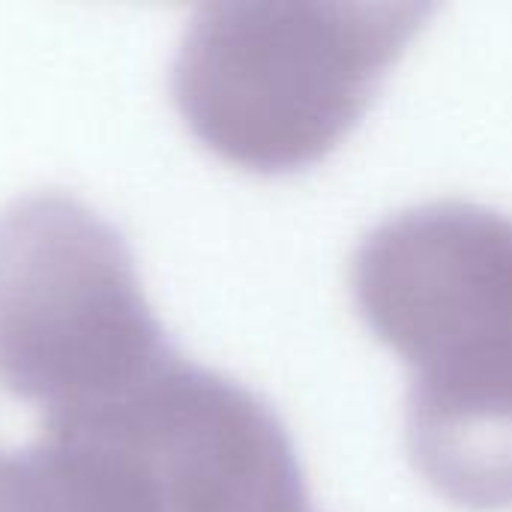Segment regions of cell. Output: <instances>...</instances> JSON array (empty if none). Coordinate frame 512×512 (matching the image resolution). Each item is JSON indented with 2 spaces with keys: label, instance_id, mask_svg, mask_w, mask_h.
Returning <instances> with one entry per match:
<instances>
[{
  "label": "cell",
  "instance_id": "cell-1",
  "mask_svg": "<svg viewBox=\"0 0 512 512\" xmlns=\"http://www.w3.org/2000/svg\"><path fill=\"white\" fill-rule=\"evenodd\" d=\"M423 3H210L189 24L174 99L189 129L249 171L327 156L420 33Z\"/></svg>",
  "mask_w": 512,
  "mask_h": 512
},
{
  "label": "cell",
  "instance_id": "cell-3",
  "mask_svg": "<svg viewBox=\"0 0 512 512\" xmlns=\"http://www.w3.org/2000/svg\"><path fill=\"white\" fill-rule=\"evenodd\" d=\"M357 309L411 369V390L512 378V219L465 201L411 207L354 255Z\"/></svg>",
  "mask_w": 512,
  "mask_h": 512
},
{
  "label": "cell",
  "instance_id": "cell-4",
  "mask_svg": "<svg viewBox=\"0 0 512 512\" xmlns=\"http://www.w3.org/2000/svg\"><path fill=\"white\" fill-rule=\"evenodd\" d=\"M81 423L129 456L159 512H303L294 447L270 408L234 381L168 357Z\"/></svg>",
  "mask_w": 512,
  "mask_h": 512
},
{
  "label": "cell",
  "instance_id": "cell-2",
  "mask_svg": "<svg viewBox=\"0 0 512 512\" xmlns=\"http://www.w3.org/2000/svg\"><path fill=\"white\" fill-rule=\"evenodd\" d=\"M168 357L123 240L45 192L0 216V381L66 420L117 402Z\"/></svg>",
  "mask_w": 512,
  "mask_h": 512
}]
</instances>
